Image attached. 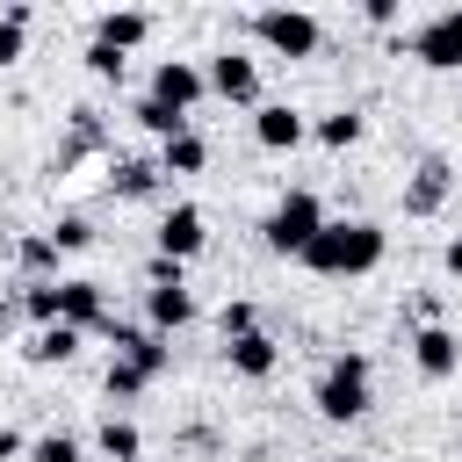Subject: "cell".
Instances as JSON below:
<instances>
[{
    "instance_id": "obj_1",
    "label": "cell",
    "mask_w": 462,
    "mask_h": 462,
    "mask_svg": "<svg viewBox=\"0 0 462 462\" xmlns=\"http://www.w3.org/2000/svg\"><path fill=\"white\" fill-rule=\"evenodd\" d=\"M383 245H390V238H383L368 217H325V231L310 238L303 267H310V274H332V282H354V274L383 267Z\"/></svg>"
},
{
    "instance_id": "obj_2",
    "label": "cell",
    "mask_w": 462,
    "mask_h": 462,
    "mask_svg": "<svg viewBox=\"0 0 462 462\" xmlns=\"http://www.w3.org/2000/svg\"><path fill=\"white\" fill-rule=\"evenodd\" d=\"M368 383H375V361L361 354V346H346V354H332L325 361V375H318V419H332V426H346V419H361L368 411Z\"/></svg>"
},
{
    "instance_id": "obj_3",
    "label": "cell",
    "mask_w": 462,
    "mask_h": 462,
    "mask_svg": "<svg viewBox=\"0 0 462 462\" xmlns=\"http://www.w3.org/2000/svg\"><path fill=\"white\" fill-rule=\"evenodd\" d=\"M318 231H325V202H318L310 188H289V195H282V202L267 209V224H260L267 253H282V260H303Z\"/></svg>"
},
{
    "instance_id": "obj_4",
    "label": "cell",
    "mask_w": 462,
    "mask_h": 462,
    "mask_svg": "<svg viewBox=\"0 0 462 462\" xmlns=\"http://www.w3.org/2000/svg\"><path fill=\"white\" fill-rule=\"evenodd\" d=\"M253 36H260L274 58H310V51L325 43L318 14H303V7H260V14H253Z\"/></svg>"
},
{
    "instance_id": "obj_5",
    "label": "cell",
    "mask_w": 462,
    "mask_h": 462,
    "mask_svg": "<svg viewBox=\"0 0 462 462\" xmlns=\"http://www.w3.org/2000/svg\"><path fill=\"white\" fill-rule=\"evenodd\" d=\"M411 58L426 72H462V7H440L411 29Z\"/></svg>"
},
{
    "instance_id": "obj_6",
    "label": "cell",
    "mask_w": 462,
    "mask_h": 462,
    "mask_svg": "<svg viewBox=\"0 0 462 462\" xmlns=\"http://www.w3.org/2000/svg\"><path fill=\"white\" fill-rule=\"evenodd\" d=\"M152 245H159L166 260H180V267H188V260H195V253L209 245V217H202L195 202H173V209L159 217V231H152Z\"/></svg>"
},
{
    "instance_id": "obj_7",
    "label": "cell",
    "mask_w": 462,
    "mask_h": 462,
    "mask_svg": "<svg viewBox=\"0 0 462 462\" xmlns=\"http://www.w3.org/2000/svg\"><path fill=\"white\" fill-rule=\"evenodd\" d=\"M209 94V72L195 65V58H159V72H152V101H166V108H195Z\"/></svg>"
},
{
    "instance_id": "obj_8",
    "label": "cell",
    "mask_w": 462,
    "mask_h": 462,
    "mask_svg": "<svg viewBox=\"0 0 462 462\" xmlns=\"http://www.w3.org/2000/svg\"><path fill=\"white\" fill-rule=\"evenodd\" d=\"M448 195H455V166H448L440 152H426V159L411 166V180H404V217H433Z\"/></svg>"
},
{
    "instance_id": "obj_9",
    "label": "cell",
    "mask_w": 462,
    "mask_h": 462,
    "mask_svg": "<svg viewBox=\"0 0 462 462\" xmlns=\"http://www.w3.org/2000/svg\"><path fill=\"white\" fill-rule=\"evenodd\" d=\"M58 318H65V325H79V332H101L116 310H108V289H101V282L72 274V282H58Z\"/></svg>"
},
{
    "instance_id": "obj_10",
    "label": "cell",
    "mask_w": 462,
    "mask_h": 462,
    "mask_svg": "<svg viewBox=\"0 0 462 462\" xmlns=\"http://www.w3.org/2000/svg\"><path fill=\"white\" fill-rule=\"evenodd\" d=\"M253 137H260L267 152H296V144L310 137V123H303V108H289V101H260V108H253Z\"/></svg>"
},
{
    "instance_id": "obj_11",
    "label": "cell",
    "mask_w": 462,
    "mask_h": 462,
    "mask_svg": "<svg viewBox=\"0 0 462 462\" xmlns=\"http://www.w3.org/2000/svg\"><path fill=\"white\" fill-rule=\"evenodd\" d=\"M411 361H419V375L448 383V375L462 368V339H455L448 325H419V332H411Z\"/></svg>"
},
{
    "instance_id": "obj_12",
    "label": "cell",
    "mask_w": 462,
    "mask_h": 462,
    "mask_svg": "<svg viewBox=\"0 0 462 462\" xmlns=\"http://www.w3.org/2000/svg\"><path fill=\"white\" fill-rule=\"evenodd\" d=\"M209 94H224V101H260V65H253L245 51H217V58H209Z\"/></svg>"
},
{
    "instance_id": "obj_13",
    "label": "cell",
    "mask_w": 462,
    "mask_h": 462,
    "mask_svg": "<svg viewBox=\"0 0 462 462\" xmlns=\"http://www.w3.org/2000/svg\"><path fill=\"white\" fill-rule=\"evenodd\" d=\"M159 159H137V152H116L108 159V188L123 195V202H144V195H159Z\"/></svg>"
},
{
    "instance_id": "obj_14",
    "label": "cell",
    "mask_w": 462,
    "mask_h": 462,
    "mask_svg": "<svg viewBox=\"0 0 462 462\" xmlns=\"http://www.w3.org/2000/svg\"><path fill=\"white\" fill-rule=\"evenodd\" d=\"M188 318H195L188 282H159V289H144V325H152V332H180Z\"/></svg>"
},
{
    "instance_id": "obj_15",
    "label": "cell",
    "mask_w": 462,
    "mask_h": 462,
    "mask_svg": "<svg viewBox=\"0 0 462 462\" xmlns=\"http://www.w3.org/2000/svg\"><path fill=\"white\" fill-rule=\"evenodd\" d=\"M224 354H231V375H245V383H267V375L282 368V346H274L267 332H245V339H224Z\"/></svg>"
},
{
    "instance_id": "obj_16",
    "label": "cell",
    "mask_w": 462,
    "mask_h": 462,
    "mask_svg": "<svg viewBox=\"0 0 462 462\" xmlns=\"http://www.w3.org/2000/svg\"><path fill=\"white\" fill-rule=\"evenodd\" d=\"M152 36V14L144 7H108V14H94V43H108V51H137Z\"/></svg>"
},
{
    "instance_id": "obj_17",
    "label": "cell",
    "mask_w": 462,
    "mask_h": 462,
    "mask_svg": "<svg viewBox=\"0 0 462 462\" xmlns=\"http://www.w3.org/2000/svg\"><path fill=\"white\" fill-rule=\"evenodd\" d=\"M22 354H29L36 368H51V361H72V354H79V325H65V318H58V325H36Z\"/></svg>"
},
{
    "instance_id": "obj_18",
    "label": "cell",
    "mask_w": 462,
    "mask_h": 462,
    "mask_svg": "<svg viewBox=\"0 0 462 462\" xmlns=\"http://www.w3.org/2000/svg\"><path fill=\"white\" fill-rule=\"evenodd\" d=\"M108 144V130H101V108H72V123H65V144H58V166H72L79 152H101Z\"/></svg>"
},
{
    "instance_id": "obj_19",
    "label": "cell",
    "mask_w": 462,
    "mask_h": 462,
    "mask_svg": "<svg viewBox=\"0 0 462 462\" xmlns=\"http://www.w3.org/2000/svg\"><path fill=\"white\" fill-rule=\"evenodd\" d=\"M94 448L108 455V462H144V433H137V419H101V433H94Z\"/></svg>"
},
{
    "instance_id": "obj_20",
    "label": "cell",
    "mask_w": 462,
    "mask_h": 462,
    "mask_svg": "<svg viewBox=\"0 0 462 462\" xmlns=\"http://www.w3.org/2000/svg\"><path fill=\"white\" fill-rule=\"evenodd\" d=\"M14 260H22V274H29V282H58V260H65V253H58V238H51V231H29V238L14 245Z\"/></svg>"
},
{
    "instance_id": "obj_21",
    "label": "cell",
    "mask_w": 462,
    "mask_h": 462,
    "mask_svg": "<svg viewBox=\"0 0 462 462\" xmlns=\"http://www.w3.org/2000/svg\"><path fill=\"white\" fill-rule=\"evenodd\" d=\"M202 166H209V144L195 130H180V137L159 144V173H202Z\"/></svg>"
},
{
    "instance_id": "obj_22",
    "label": "cell",
    "mask_w": 462,
    "mask_h": 462,
    "mask_svg": "<svg viewBox=\"0 0 462 462\" xmlns=\"http://www.w3.org/2000/svg\"><path fill=\"white\" fill-rule=\"evenodd\" d=\"M130 116H137V123H144V130H152L159 144H166V137H180V130H195V123L180 116V108H166V101H152V94H144V101H137Z\"/></svg>"
},
{
    "instance_id": "obj_23",
    "label": "cell",
    "mask_w": 462,
    "mask_h": 462,
    "mask_svg": "<svg viewBox=\"0 0 462 462\" xmlns=\"http://www.w3.org/2000/svg\"><path fill=\"white\" fill-rule=\"evenodd\" d=\"M318 144H325V152L361 144V108H332V116H318Z\"/></svg>"
},
{
    "instance_id": "obj_24",
    "label": "cell",
    "mask_w": 462,
    "mask_h": 462,
    "mask_svg": "<svg viewBox=\"0 0 462 462\" xmlns=\"http://www.w3.org/2000/svg\"><path fill=\"white\" fill-rule=\"evenodd\" d=\"M29 22H36V7H29V0H7V14H0V65H14V58H22Z\"/></svg>"
},
{
    "instance_id": "obj_25",
    "label": "cell",
    "mask_w": 462,
    "mask_h": 462,
    "mask_svg": "<svg viewBox=\"0 0 462 462\" xmlns=\"http://www.w3.org/2000/svg\"><path fill=\"white\" fill-rule=\"evenodd\" d=\"M22 310H29L36 325H58V282H29V289H22Z\"/></svg>"
},
{
    "instance_id": "obj_26",
    "label": "cell",
    "mask_w": 462,
    "mask_h": 462,
    "mask_svg": "<svg viewBox=\"0 0 462 462\" xmlns=\"http://www.w3.org/2000/svg\"><path fill=\"white\" fill-rule=\"evenodd\" d=\"M101 383H108V397H144V390H152V375H144V368H130V361H108V375H101Z\"/></svg>"
},
{
    "instance_id": "obj_27",
    "label": "cell",
    "mask_w": 462,
    "mask_h": 462,
    "mask_svg": "<svg viewBox=\"0 0 462 462\" xmlns=\"http://www.w3.org/2000/svg\"><path fill=\"white\" fill-rule=\"evenodd\" d=\"M51 238H58V253H79V245H94V217H58V224H51Z\"/></svg>"
},
{
    "instance_id": "obj_28",
    "label": "cell",
    "mask_w": 462,
    "mask_h": 462,
    "mask_svg": "<svg viewBox=\"0 0 462 462\" xmlns=\"http://www.w3.org/2000/svg\"><path fill=\"white\" fill-rule=\"evenodd\" d=\"M217 325H224V339H245V332H260V310L238 296V303H224V318H217Z\"/></svg>"
},
{
    "instance_id": "obj_29",
    "label": "cell",
    "mask_w": 462,
    "mask_h": 462,
    "mask_svg": "<svg viewBox=\"0 0 462 462\" xmlns=\"http://www.w3.org/2000/svg\"><path fill=\"white\" fill-rule=\"evenodd\" d=\"M29 462H79V440H72V433H43V440L29 448Z\"/></svg>"
},
{
    "instance_id": "obj_30",
    "label": "cell",
    "mask_w": 462,
    "mask_h": 462,
    "mask_svg": "<svg viewBox=\"0 0 462 462\" xmlns=\"http://www.w3.org/2000/svg\"><path fill=\"white\" fill-rule=\"evenodd\" d=\"M87 72H94V79H123V51H108V43H87Z\"/></svg>"
},
{
    "instance_id": "obj_31",
    "label": "cell",
    "mask_w": 462,
    "mask_h": 462,
    "mask_svg": "<svg viewBox=\"0 0 462 462\" xmlns=\"http://www.w3.org/2000/svg\"><path fill=\"white\" fill-rule=\"evenodd\" d=\"M144 282L159 289V282H188V274H180V260H166V253H152V267H144Z\"/></svg>"
},
{
    "instance_id": "obj_32",
    "label": "cell",
    "mask_w": 462,
    "mask_h": 462,
    "mask_svg": "<svg viewBox=\"0 0 462 462\" xmlns=\"http://www.w3.org/2000/svg\"><path fill=\"white\" fill-rule=\"evenodd\" d=\"M440 267H448V274L462 282V238H448V245H440Z\"/></svg>"
},
{
    "instance_id": "obj_33",
    "label": "cell",
    "mask_w": 462,
    "mask_h": 462,
    "mask_svg": "<svg viewBox=\"0 0 462 462\" xmlns=\"http://www.w3.org/2000/svg\"><path fill=\"white\" fill-rule=\"evenodd\" d=\"M14 455H22V433H14V426H0V462H14Z\"/></svg>"
},
{
    "instance_id": "obj_34",
    "label": "cell",
    "mask_w": 462,
    "mask_h": 462,
    "mask_svg": "<svg viewBox=\"0 0 462 462\" xmlns=\"http://www.w3.org/2000/svg\"><path fill=\"white\" fill-rule=\"evenodd\" d=\"M339 462H354V455H339Z\"/></svg>"
}]
</instances>
